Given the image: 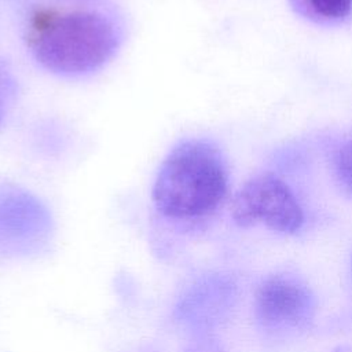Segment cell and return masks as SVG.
Here are the masks:
<instances>
[{
    "instance_id": "cell-6",
    "label": "cell",
    "mask_w": 352,
    "mask_h": 352,
    "mask_svg": "<svg viewBox=\"0 0 352 352\" xmlns=\"http://www.w3.org/2000/svg\"><path fill=\"white\" fill-rule=\"evenodd\" d=\"M334 173L341 187L352 195V135L342 140L334 153Z\"/></svg>"
},
{
    "instance_id": "cell-5",
    "label": "cell",
    "mask_w": 352,
    "mask_h": 352,
    "mask_svg": "<svg viewBox=\"0 0 352 352\" xmlns=\"http://www.w3.org/2000/svg\"><path fill=\"white\" fill-rule=\"evenodd\" d=\"M40 208L33 202L16 199L0 202V245L18 250L41 235Z\"/></svg>"
},
{
    "instance_id": "cell-7",
    "label": "cell",
    "mask_w": 352,
    "mask_h": 352,
    "mask_svg": "<svg viewBox=\"0 0 352 352\" xmlns=\"http://www.w3.org/2000/svg\"><path fill=\"white\" fill-rule=\"evenodd\" d=\"M312 11L327 21H341L352 12V0H307Z\"/></svg>"
},
{
    "instance_id": "cell-2",
    "label": "cell",
    "mask_w": 352,
    "mask_h": 352,
    "mask_svg": "<svg viewBox=\"0 0 352 352\" xmlns=\"http://www.w3.org/2000/svg\"><path fill=\"white\" fill-rule=\"evenodd\" d=\"M227 166L208 140H186L165 157L154 186L155 208L172 219H195L213 212L227 192Z\"/></svg>"
},
{
    "instance_id": "cell-3",
    "label": "cell",
    "mask_w": 352,
    "mask_h": 352,
    "mask_svg": "<svg viewBox=\"0 0 352 352\" xmlns=\"http://www.w3.org/2000/svg\"><path fill=\"white\" fill-rule=\"evenodd\" d=\"M231 216L241 227L264 224L282 234H294L304 221L293 191L272 173L256 175L239 188L231 204Z\"/></svg>"
},
{
    "instance_id": "cell-4",
    "label": "cell",
    "mask_w": 352,
    "mask_h": 352,
    "mask_svg": "<svg viewBox=\"0 0 352 352\" xmlns=\"http://www.w3.org/2000/svg\"><path fill=\"white\" fill-rule=\"evenodd\" d=\"M312 297L298 282L275 276L267 279L256 296L258 319L271 327H296L308 320Z\"/></svg>"
},
{
    "instance_id": "cell-1",
    "label": "cell",
    "mask_w": 352,
    "mask_h": 352,
    "mask_svg": "<svg viewBox=\"0 0 352 352\" xmlns=\"http://www.w3.org/2000/svg\"><path fill=\"white\" fill-rule=\"evenodd\" d=\"M113 23L85 10H40L30 18L28 45L48 70L82 74L100 67L117 48Z\"/></svg>"
}]
</instances>
